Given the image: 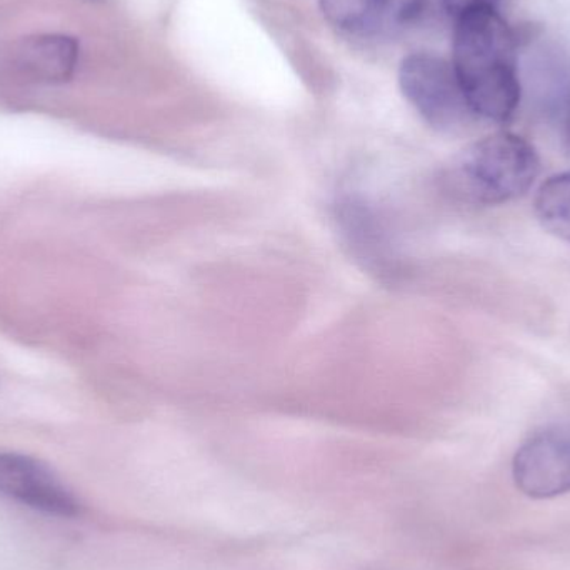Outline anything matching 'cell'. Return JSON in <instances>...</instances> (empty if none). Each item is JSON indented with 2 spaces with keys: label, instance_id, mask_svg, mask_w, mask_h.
<instances>
[{
  "label": "cell",
  "instance_id": "cell-1",
  "mask_svg": "<svg viewBox=\"0 0 570 570\" xmlns=\"http://www.w3.org/2000/svg\"><path fill=\"white\" fill-rule=\"evenodd\" d=\"M518 30L501 10L484 9L455 19L452 67L478 119L504 124L521 104Z\"/></svg>",
  "mask_w": 570,
  "mask_h": 570
},
{
  "label": "cell",
  "instance_id": "cell-2",
  "mask_svg": "<svg viewBox=\"0 0 570 570\" xmlns=\"http://www.w3.org/2000/svg\"><path fill=\"white\" fill-rule=\"evenodd\" d=\"M541 173L538 150L524 137L495 132L471 144L452 166V190L468 203L501 206L525 196Z\"/></svg>",
  "mask_w": 570,
  "mask_h": 570
},
{
  "label": "cell",
  "instance_id": "cell-3",
  "mask_svg": "<svg viewBox=\"0 0 570 570\" xmlns=\"http://www.w3.org/2000/svg\"><path fill=\"white\" fill-rule=\"evenodd\" d=\"M399 87L419 116L441 132H459L478 117L462 92L451 62L429 52L404 57Z\"/></svg>",
  "mask_w": 570,
  "mask_h": 570
},
{
  "label": "cell",
  "instance_id": "cell-4",
  "mask_svg": "<svg viewBox=\"0 0 570 570\" xmlns=\"http://www.w3.org/2000/svg\"><path fill=\"white\" fill-rule=\"evenodd\" d=\"M512 478L531 499H554L570 492V422L534 432L515 452Z\"/></svg>",
  "mask_w": 570,
  "mask_h": 570
},
{
  "label": "cell",
  "instance_id": "cell-5",
  "mask_svg": "<svg viewBox=\"0 0 570 570\" xmlns=\"http://www.w3.org/2000/svg\"><path fill=\"white\" fill-rule=\"evenodd\" d=\"M0 495L53 518L82 511L72 489L49 465L17 452H0Z\"/></svg>",
  "mask_w": 570,
  "mask_h": 570
},
{
  "label": "cell",
  "instance_id": "cell-6",
  "mask_svg": "<svg viewBox=\"0 0 570 570\" xmlns=\"http://www.w3.org/2000/svg\"><path fill=\"white\" fill-rule=\"evenodd\" d=\"M77 57L79 47L70 37H27L13 47L10 66L27 82L59 83L72 77Z\"/></svg>",
  "mask_w": 570,
  "mask_h": 570
},
{
  "label": "cell",
  "instance_id": "cell-7",
  "mask_svg": "<svg viewBox=\"0 0 570 570\" xmlns=\"http://www.w3.org/2000/svg\"><path fill=\"white\" fill-rule=\"evenodd\" d=\"M325 19L342 32H374L387 12V0H318Z\"/></svg>",
  "mask_w": 570,
  "mask_h": 570
},
{
  "label": "cell",
  "instance_id": "cell-8",
  "mask_svg": "<svg viewBox=\"0 0 570 570\" xmlns=\"http://www.w3.org/2000/svg\"><path fill=\"white\" fill-rule=\"evenodd\" d=\"M535 216L546 230L570 243V170L542 184L535 196Z\"/></svg>",
  "mask_w": 570,
  "mask_h": 570
},
{
  "label": "cell",
  "instance_id": "cell-9",
  "mask_svg": "<svg viewBox=\"0 0 570 570\" xmlns=\"http://www.w3.org/2000/svg\"><path fill=\"white\" fill-rule=\"evenodd\" d=\"M442 7L451 13L454 19L465 16L469 12L484 9H499L501 0H441Z\"/></svg>",
  "mask_w": 570,
  "mask_h": 570
}]
</instances>
